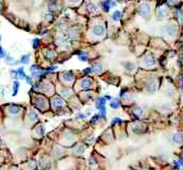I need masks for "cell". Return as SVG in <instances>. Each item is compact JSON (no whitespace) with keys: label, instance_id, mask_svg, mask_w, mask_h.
Masks as SVG:
<instances>
[{"label":"cell","instance_id":"9c48e42d","mask_svg":"<svg viewBox=\"0 0 183 170\" xmlns=\"http://www.w3.org/2000/svg\"><path fill=\"white\" fill-rule=\"evenodd\" d=\"M111 106L113 107V109H117L118 106H119V103H118V101H113V102H111Z\"/></svg>","mask_w":183,"mask_h":170},{"label":"cell","instance_id":"8992f818","mask_svg":"<svg viewBox=\"0 0 183 170\" xmlns=\"http://www.w3.org/2000/svg\"><path fill=\"white\" fill-rule=\"evenodd\" d=\"M17 72H18V76L20 78H25L26 79V73H25V70H24V68H18L17 69Z\"/></svg>","mask_w":183,"mask_h":170},{"label":"cell","instance_id":"8fae6325","mask_svg":"<svg viewBox=\"0 0 183 170\" xmlns=\"http://www.w3.org/2000/svg\"><path fill=\"white\" fill-rule=\"evenodd\" d=\"M98 118H99V115H95V116H94L93 118H92L90 122H92V123H94V122H96L97 120H98Z\"/></svg>","mask_w":183,"mask_h":170},{"label":"cell","instance_id":"2e32d148","mask_svg":"<svg viewBox=\"0 0 183 170\" xmlns=\"http://www.w3.org/2000/svg\"><path fill=\"white\" fill-rule=\"evenodd\" d=\"M1 56H2V58L4 56V50H3L2 48H1Z\"/></svg>","mask_w":183,"mask_h":170},{"label":"cell","instance_id":"6da1fadb","mask_svg":"<svg viewBox=\"0 0 183 170\" xmlns=\"http://www.w3.org/2000/svg\"><path fill=\"white\" fill-rule=\"evenodd\" d=\"M173 140L175 143H177V145H180V143H182L183 141V137L180 135V134H175L173 137Z\"/></svg>","mask_w":183,"mask_h":170},{"label":"cell","instance_id":"3957f363","mask_svg":"<svg viewBox=\"0 0 183 170\" xmlns=\"http://www.w3.org/2000/svg\"><path fill=\"white\" fill-rule=\"evenodd\" d=\"M13 85H14V86H13V94H12V95H13V96H16V95H17V93H18L19 83L17 82V81H15Z\"/></svg>","mask_w":183,"mask_h":170},{"label":"cell","instance_id":"277c9868","mask_svg":"<svg viewBox=\"0 0 183 170\" xmlns=\"http://www.w3.org/2000/svg\"><path fill=\"white\" fill-rule=\"evenodd\" d=\"M5 61H7V63H8L9 65H15L16 64V61H14V58H11V56H9V55L5 56Z\"/></svg>","mask_w":183,"mask_h":170},{"label":"cell","instance_id":"5b68a950","mask_svg":"<svg viewBox=\"0 0 183 170\" xmlns=\"http://www.w3.org/2000/svg\"><path fill=\"white\" fill-rule=\"evenodd\" d=\"M29 58H30V55H29V54H26V55L21 56L20 62H21V63H22V64H28V63H29Z\"/></svg>","mask_w":183,"mask_h":170},{"label":"cell","instance_id":"7c38bea8","mask_svg":"<svg viewBox=\"0 0 183 170\" xmlns=\"http://www.w3.org/2000/svg\"><path fill=\"white\" fill-rule=\"evenodd\" d=\"M119 122H120V118H114V120L112 121V123L115 125V123H119Z\"/></svg>","mask_w":183,"mask_h":170},{"label":"cell","instance_id":"7a4b0ae2","mask_svg":"<svg viewBox=\"0 0 183 170\" xmlns=\"http://www.w3.org/2000/svg\"><path fill=\"white\" fill-rule=\"evenodd\" d=\"M168 33H169V35H175L177 33V27L175 24H170L168 27Z\"/></svg>","mask_w":183,"mask_h":170},{"label":"cell","instance_id":"4fadbf2b","mask_svg":"<svg viewBox=\"0 0 183 170\" xmlns=\"http://www.w3.org/2000/svg\"><path fill=\"white\" fill-rule=\"evenodd\" d=\"M37 45H38V40H37V38H35V40H33V47L36 48Z\"/></svg>","mask_w":183,"mask_h":170},{"label":"cell","instance_id":"9a60e30c","mask_svg":"<svg viewBox=\"0 0 183 170\" xmlns=\"http://www.w3.org/2000/svg\"><path fill=\"white\" fill-rule=\"evenodd\" d=\"M179 165H181V166H182V167H183V158H182V157H180V158H179Z\"/></svg>","mask_w":183,"mask_h":170},{"label":"cell","instance_id":"30bf717a","mask_svg":"<svg viewBox=\"0 0 183 170\" xmlns=\"http://www.w3.org/2000/svg\"><path fill=\"white\" fill-rule=\"evenodd\" d=\"M11 76H12L13 78L18 77V72H17V70H11Z\"/></svg>","mask_w":183,"mask_h":170},{"label":"cell","instance_id":"52a82bcc","mask_svg":"<svg viewBox=\"0 0 183 170\" xmlns=\"http://www.w3.org/2000/svg\"><path fill=\"white\" fill-rule=\"evenodd\" d=\"M112 17H113V19H114V20H118V19H119V17H120V12H119V11H115Z\"/></svg>","mask_w":183,"mask_h":170},{"label":"cell","instance_id":"ba28073f","mask_svg":"<svg viewBox=\"0 0 183 170\" xmlns=\"http://www.w3.org/2000/svg\"><path fill=\"white\" fill-rule=\"evenodd\" d=\"M81 84H82L83 87H88V86L90 85V81H88V80H84V81H82Z\"/></svg>","mask_w":183,"mask_h":170},{"label":"cell","instance_id":"5bb4252c","mask_svg":"<svg viewBox=\"0 0 183 170\" xmlns=\"http://www.w3.org/2000/svg\"><path fill=\"white\" fill-rule=\"evenodd\" d=\"M26 80H27V82L29 83V84H32V77H28V76H27Z\"/></svg>","mask_w":183,"mask_h":170}]
</instances>
